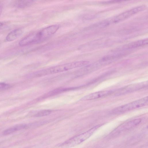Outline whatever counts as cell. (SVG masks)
I'll return each mask as SVG.
<instances>
[{
    "label": "cell",
    "instance_id": "obj_12",
    "mask_svg": "<svg viewBox=\"0 0 148 148\" xmlns=\"http://www.w3.org/2000/svg\"><path fill=\"white\" fill-rule=\"evenodd\" d=\"M34 2L32 0H18L15 1L14 5L16 7L23 8L30 6Z\"/></svg>",
    "mask_w": 148,
    "mask_h": 148
},
{
    "label": "cell",
    "instance_id": "obj_10",
    "mask_svg": "<svg viewBox=\"0 0 148 148\" xmlns=\"http://www.w3.org/2000/svg\"><path fill=\"white\" fill-rule=\"evenodd\" d=\"M148 44V39L140 40L126 44L123 47L125 49H131L143 46Z\"/></svg>",
    "mask_w": 148,
    "mask_h": 148
},
{
    "label": "cell",
    "instance_id": "obj_15",
    "mask_svg": "<svg viewBox=\"0 0 148 148\" xmlns=\"http://www.w3.org/2000/svg\"><path fill=\"white\" fill-rule=\"evenodd\" d=\"M123 1H118V0H112V1H106V2H104V3H118L121 2Z\"/></svg>",
    "mask_w": 148,
    "mask_h": 148
},
{
    "label": "cell",
    "instance_id": "obj_14",
    "mask_svg": "<svg viewBox=\"0 0 148 148\" xmlns=\"http://www.w3.org/2000/svg\"><path fill=\"white\" fill-rule=\"evenodd\" d=\"M11 87V85L9 84L3 82H1L0 83V91L8 89L10 88Z\"/></svg>",
    "mask_w": 148,
    "mask_h": 148
},
{
    "label": "cell",
    "instance_id": "obj_16",
    "mask_svg": "<svg viewBox=\"0 0 148 148\" xmlns=\"http://www.w3.org/2000/svg\"><path fill=\"white\" fill-rule=\"evenodd\" d=\"M4 24L2 22H0V30L2 29L3 27Z\"/></svg>",
    "mask_w": 148,
    "mask_h": 148
},
{
    "label": "cell",
    "instance_id": "obj_13",
    "mask_svg": "<svg viewBox=\"0 0 148 148\" xmlns=\"http://www.w3.org/2000/svg\"><path fill=\"white\" fill-rule=\"evenodd\" d=\"M52 111L50 110H44L38 112L34 116L35 117H39L48 115L52 112Z\"/></svg>",
    "mask_w": 148,
    "mask_h": 148
},
{
    "label": "cell",
    "instance_id": "obj_7",
    "mask_svg": "<svg viewBox=\"0 0 148 148\" xmlns=\"http://www.w3.org/2000/svg\"><path fill=\"white\" fill-rule=\"evenodd\" d=\"M147 82H143L130 84L119 89L115 93V95H123L141 89L147 86Z\"/></svg>",
    "mask_w": 148,
    "mask_h": 148
},
{
    "label": "cell",
    "instance_id": "obj_4",
    "mask_svg": "<svg viewBox=\"0 0 148 148\" xmlns=\"http://www.w3.org/2000/svg\"><path fill=\"white\" fill-rule=\"evenodd\" d=\"M148 104V96L115 108L112 112L114 114L122 113L145 106Z\"/></svg>",
    "mask_w": 148,
    "mask_h": 148
},
{
    "label": "cell",
    "instance_id": "obj_2",
    "mask_svg": "<svg viewBox=\"0 0 148 148\" xmlns=\"http://www.w3.org/2000/svg\"><path fill=\"white\" fill-rule=\"evenodd\" d=\"M89 63V61L85 60L69 62L38 71L33 73L31 75L34 77H39L58 73L74 68L86 66L88 65Z\"/></svg>",
    "mask_w": 148,
    "mask_h": 148
},
{
    "label": "cell",
    "instance_id": "obj_1",
    "mask_svg": "<svg viewBox=\"0 0 148 148\" xmlns=\"http://www.w3.org/2000/svg\"><path fill=\"white\" fill-rule=\"evenodd\" d=\"M60 27L59 25H52L31 33L21 40L19 45L24 46L44 42L55 34Z\"/></svg>",
    "mask_w": 148,
    "mask_h": 148
},
{
    "label": "cell",
    "instance_id": "obj_6",
    "mask_svg": "<svg viewBox=\"0 0 148 148\" xmlns=\"http://www.w3.org/2000/svg\"><path fill=\"white\" fill-rule=\"evenodd\" d=\"M147 8L146 5H143L135 7L119 14L114 17L111 21L114 23L119 22L145 10Z\"/></svg>",
    "mask_w": 148,
    "mask_h": 148
},
{
    "label": "cell",
    "instance_id": "obj_3",
    "mask_svg": "<svg viewBox=\"0 0 148 148\" xmlns=\"http://www.w3.org/2000/svg\"><path fill=\"white\" fill-rule=\"evenodd\" d=\"M101 125H97L88 131L70 139L60 145L61 148H70L81 143L90 137Z\"/></svg>",
    "mask_w": 148,
    "mask_h": 148
},
{
    "label": "cell",
    "instance_id": "obj_5",
    "mask_svg": "<svg viewBox=\"0 0 148 148\" xmlns=\"http://www.w3.org/2000/svg\"><path fill=\"white\" fill-rule=\"evenodd\" d=\"M141 119H138L125 122L120 125L109 134V137H115L121 133L129 130L138 125L141 122Z\"/></svg>",
    "mask_w": 148,
    "mask_h": 148
},
{
    "label": "cell",
    "instance_id": "obj_8",
    "mask_svg": "<svg viewBox=\"0 0 148 148\" xmlns=\"http://www.w3.org/2000/svg\"><path fill=\"white\" fill-rule=\"evenodd\" d=\"M112 92V90L98 91L88 94L82 98V101H89L100 98L107 96Z\"/></svg>",
    "mask_w": 148,
    "mask_h": 148
},
{
    "label": "cell",
    "instance_id": "obj_17",
    "mask_svg": "<svg viewBox=\"0 0 148 148\" xmlns=\"http://www.w3.org/2000/svg\"><path fill=\"white\" fill-rule=\"evenodd\" d=\"M2 11V5H0V16L1 14Z\"/></svg>",
    "mask_w": 148,
    "mask_h": 148
},
{
    "label": "cell",
    "instance_id": "obj_9",
    "mask_svg": "<svg viewBox=\"0 0 148 148\" xmlns=\"http://www.w3.org/2000/svg\"><path fill=\"white\" fill-rule=\"evenodd\" d=\"M23 33V29L21 27L15 29L10 32L7 36L6 40L7 41H12L16 39Z\"/></svg>",
    "mask_w": 148,
    "mask_h": 148
},
{
    "label": "cell",
    "instance_id": "obj_11",
    "mask_svg": "<svg viewBox=\"0 0 148 148\" xmlns=\"http://www.w3.org/2000/svg\"><path fill=\"white\" fill-rule=\"evenodd\" d=\"M27 127V125L26 124L17 125L5 130L3 132V134L4 135H8L17 131L25 129Z\"/></svg>",
    "mask_w": 148,
    "mask_h": 148
}]
</instances>
